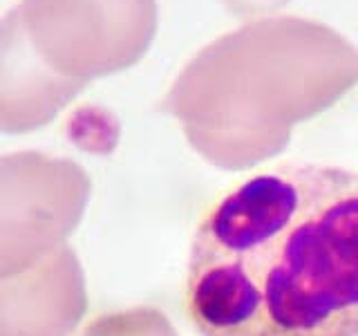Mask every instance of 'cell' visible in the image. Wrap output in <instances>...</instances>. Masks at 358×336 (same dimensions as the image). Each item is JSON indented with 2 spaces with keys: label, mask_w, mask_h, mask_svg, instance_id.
<instances>
[{
  "label": "cell",
  "mask_w": 358,
  "mask_h": 336,
  "mask_svg": "<svg viewBox=\"0 0 358 336\" xmlns=\"http://www.w3.org/2000/svg\"><path fill=\"white\" fill-rule=\"evenodd\" d=\"M199 336H358V173L278 164L213 200L190 244Z\"/></svg>",
  "instance_id": "1"
},
{
  "label": "cell",
  "mask_w": 358,
  "mask_h": 336,
  "mask_svg": "<svg viewBox=\"0 0 358 336\" xmlns=\"http://www.w3.org/2000/svg\"><path fill=\"white\" fill-rule=\"evenodd\" d=\"M358 83V48L311 18L273 16L201 48L164 108L208 160L244 166L285 146L294 123Z\"/></svg>",
  "instance_id": "2"
},
{
  "label": "cell",
  "mask_w": 358,
  "mask_h": 336,
  "mask_svg": "<svg viewBox=\"0 0 358 336\" xmlns=\"http://www.w3.org/2000/svg\"><path fill=\"white\" fill-rule=\"evenodd\" d=\"M157 29L155 0H20L3 20L5 130L45 123L90 78L126 70Z\"/></svg>",
  "instance_id": "3"
},
{
  "label": "cell",
  "mask_w": 358,
  "mask_h": 336,
  "mask_svg": "<svg viewBox=\"0 0 358 336\" xmlns=\"http://www.w3.org/2000/svg\"><path fill=\"white\" fill-rule=\"evenodd\" d=\"M222 3H227L233 11H238L240 16H251V14H257V11L273 9L278 5L287 3V0H222Z\"/></svg>",
  "instance_id": "4"
}]
</instances>
